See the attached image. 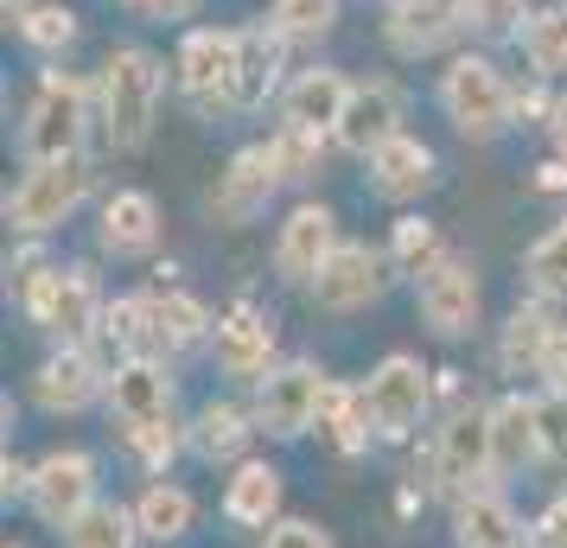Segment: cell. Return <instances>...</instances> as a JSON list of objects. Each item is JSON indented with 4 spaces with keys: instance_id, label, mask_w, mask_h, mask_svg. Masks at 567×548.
Listing matches in <instances>:
<instances>
[{
    "instance_id": "obj_36",
    "label": "cell",
    "mask_w": 567,
    "mask_h": 548,
    "mask_svg": "<svg viewBox=\"0 0 567 548\" xmlns=\"http://www.w3.org/2000/svg\"><path fill=\"white\" fill-rule=\"evenodd\" d=\"M446 256V242L427 217H395V230H389V261L402 268V275H427L434 261Z\"/></svg>"
},
{
    "instance_id": "obj_3",
    "label": "cell",
    "mask_w": 567,
    "mask_h": 548,
    "mask_svg": "<svg viewBox=\"0 0 567 548\" xmlns=\"http://www.w3.org/2000/svg\"><path fill=\"white\" fill-rule=\"evenodd\" d=\"M20 307L32 313V325H45L58 344H90L103 332V293H96V275L90 268H58L45 261L39 275L20 281Z\"/></svg>"
},
{
    "instance_id": "obj_48",
    "label": "cell",
    "mask_w": 567,
    "mask_h": 548,
    "mask_svg": "<svg viewBox=\"0 0 567 548\" xmlns=\"http://www.w3.org/2000/svg\"><path fill=\"white\" fill-rule=\"evenodd\" d=\"M0 7H7V20H27V13L39 7V0H0Z\"/></svg>"
},
{
    "instance_id": "obj_31",
    "label": "cell",
    "mask_w": 567,
    "mask_h": 548,
    "mask_svg": "<svg viewBox=\"0 0 567 548\" xmlns=\"http://www.w3.org/2000/svg\"><path fill=\"white\" fill-rule=\"evenodd\" d=\"M319 427H326V441L338 446V453H363L370 446V402H363V390H344V383H326V402H319Z\"/></svg>"
},
{
    "instance_id": "obj_25",
    "label": "cell",
    "mask_w": 567,
    "mask_h": 548,
    "mask_svg": "<svg viewBox=\"0 0 567 548\" xmlns=\"http://www.w3.org/2000/svg\"><path fill=\"white\" fill-rule=\"evenodd\" d=\"M224 517L243 523V529H268L281 517V472L268 459H243L236 478L224 485Z\"/></svg>"
},
{
    "instance_id": "obj_4",
    "label": "cell",
    "mask_w": 567,
    "mask_h": 548,
    "mask_svg": "<svg viewBox=\"0 0 567 548\" xmlns=\"http://www.w3.org/2000/svg\"><path fill=\"white\" fill-rule=\"evenodd\" d=\"M236 71H243V32L198 27L179 39L173 58V83L198 115H230L236 108Z\"/></svg>"
},
{
    "instance_id": "obj_38",
    "label": "cell",
    "mask_w": 567,
    "mask_h": 548,
    "mask_svg": "<svg viewBox=\"0 0 567 548\" xmlns=\"http://www.w3.org/2000/svg\"><path fill=\"white\" fill-rule=\"evenodd\" d=\"M128 446H134V459H141L147 472H166L173 459H179V446H192V434H179V427H173V415H159V421L128 427Z\"/></svg>"
},
{
    "instance_id": "obj_45",
    "label": "cell",
    "mask_w": 567,
    "mask_h": 548,
    "mask_svg": "<svg viewBox=\"0 0 567 548\" xmlns=\"http://www.w3.org/2000/svg\"><path fill=\"white\" fill-rule=\"evenodd\" d=\"M536 192H567V159H542V173H536Z\"/></svg>"
},
{
    "instance_id": "obj_28",
    "label": "cell",
    "mask_w": 567,
    "mask_h": 548,
    "mask_svg": "<svg viewBox=\"0 0 567 548\" xmlns=\"http://www.w3.org/2000/svg\"><path fill=\"white\" fill-rule=\"evenodd\" d=\"M281 32L268 27H243V71H236V108H261L268 90L281 83Z\"/></svg>"
},
{
    "instance_id": "obj_40",
    "label": "cell",
    "mask_w": 567,
    "mask_h": 548,
    "mask_svg": "<svg viewBox=\"0 0 567 548\" xmlns=\"http://www.w3.org/2000/svg\"><path fill=\"white\" fill-rule=\"evenodd\" d=\"M523 0H465V27L485 32V39H504V32H523Z\"/></svg>"
},
{
    "instance_id": "obj_13",
    "label": "cell",
    "mask_w": 567,
    "mask_h": 548,
    "mask_svg": "<svg viewBox=\"0 0 567 548\" xmlns=\"http://www.w3.org/2000/svg\"><path fill=\"white\" fill-rule=\"evenodd\" d=\"M465 27V0H389L383 39L395 58H434L446 52Z\"/></svg>"
},
{
    "instance_id": "obj_6",
    "label": "cell",
    "mask_w": 567,
    "mask_h": 548,
    "mask_svg": "<svg viewBox=\"0 0 567 548\" xmlns=\"http://www.w3.org/2000/svg\"><path fill=\"white\" fill-rule=\"evenodd\" d=\"M414 307L427 319V332L446 344H460L478 332V313H485V288H478V268L465 256H446L427 268V275H414Z\"/></svg>"
},
{
    "instance_id": "obj_32",
    "label": "cell",
    "mask_w": 567,
    "mask_h": 548,
    "mask_svg": "<svg viewBox=\"0 0 567 548\" xmlns=\"http://www.w3.org/2000/svg\"><path fill=\"white\" fill-rule=\"evenodd\" d=\"M555 339V319H548V307H516L511 319H504V344H497V364L511 370H536L542 364V344Z\"/></svg>"
},
{
    "instance_id": "obj_41",
    "label": "cell",
    "mask_w": 567,
    "mask_h": 548,
    "mask_svg": "<svg viewBox=\"0 0 567 548\" xmlns=\"http://www.w3.org/2000/svg\"><path fill=\"white\" fill-rule=\"evenodd\" d=\"M536 427H542V459H567V390L536 395Z\"/></svg>"
},
{
    "instance_id": "obj_10",
    "label": "cell",
    "mask_w": 567,
    "mask_h": 548,
    "mask_svg": "<svg viewBox=\"0 0 567 548\" xmlns=\"http://www.w3.org/2000/svg\"><path fill=\"white\" fill-rule=\"evenodd\" d=\"M326 370L293 358V364H275L256 383V427L268 441H300L307 427H319V402H326Z\"/></svg>"
},
{
    "instance_id": "obj_20",
    "label": "cell",
    "mask_w": 567,
    "mask_h": 548,
    "mask_svg": "<svg viewBox=\"0 0 567 548\" xmlns=\"http://www.w3.org/2000/svg\"><path fill=\"white\" fill-rule=\"evenodd\" d=\"M344 103H351V77L332 71V64H312L281 90V122L307 134H338L344 122Z\"/></svg>"
},
{
    "instance_id": "obj_5",
    "label": "cell",
    "mask_w": 567,
    "mask_h": 548,
    "mask_svg": "<svg viewBox=\"0 0 567 548\" xmlns=\"http://www.w3.org/2000/svg\"><path fill=\"white\" fill-rule=\"evenodd\" d=\"M83 134H90V90L64 71H45L39 77V96L27 108V128H20V147H27L32 166L45 159H78Z\"/></svg>"
},
{
    "instance_id": "obj_33",
    "label": "cell",
    "mask_w": 567,
    "mask_h": 548,
    "mask_svg": "<svg viewBox=\"0 0 567 548\" xmlns=\"http://www.w3.org/2000/svg\"><path fill=\"white\" fill-rule=\"evenodd\" d=\"M64 542H71V548H134V542H141V529H134V510L96 497V504L64 529Z\"/></svg>"
},
{
    "instance_id": "obj_9",
    "label": "cell",
    "mask_w": 567,
    "mask_h": 548,
    "mask_svg": "<svg viewBox=\"0 0 567 548\" xmlns=\"http://www.w3.org/2000/svg\"><path fill=\"white\" fill-rule=\"evenodd\" d=\"M83 192H90V166H83V154L27 166V179L7 192V224H13L20 236H45L83 205Z\"/></svg>"
},
{
    "instance_id": "obj_29",
    "label": "cell",
    "mask_w": 567,
    "mask_h": 548,
    "mask_svg": "<svg viewBox=\"0 0 567 548\" xmlns=\"http://www.w3.org/2000/svg\"><path fill=\"white\" fill-rule=\"evenodd\" d=\"M147 319H154V351H192V344H205L217 325L210 313L192 300V293H147Z\"/></svg>"
},
{
    "instance_id": "obj_44",
    "label": "cell",
    "mask_w": 567,
    "mask_h": 548,
    "mask_svg": "<svg viewBox=\"0 0 567 548\" xmlns=\"http://www.w3.org/2000/svg\"><path fill=\"white\" fill-rule=\"evenodd\" d=\"M529 529H536V548H567V497H555Z\"/></svg>"
},
{
    "instance_id": "obj_42",
    "label": "cell",
    "mask_w": 567,
    "mask_h": 548,
    "mask_svg": "<svg viewBox=\"0 0 567 548\" xmlns=\"http://www.w3.org/2000/svg\"><path fill=\"white\" fill-rule=\"evenodd\" d=\"M261 548H332V536L307 517H275L261 529Z\"/></svg>"
},
{
    "instance_id": "obj_50",
    "label": "cell",
    "mask_w": 567,
    "mask_h": 548,
    "mask_svg": "<svg viewBox=\"0 0 567 548\" xmlns=\"http://www.w3.org/2000/svg\"><path fill=\"white\" fill-rule=\"evenodd\" d=\"M561 236H567V217H561Z\"/></svg>"
},
{
    "instance_id": "obj_47",
    "label": "cell",
    "mask_w": 567,
    "mask_h": 548,
    "mask_svg": "<svg viewBox=\"0 0 567 548\" xmlns=\"http://www.w3.org/2000/svg\"><path fill=\"white\" fill-rule=\"evenodd\" d=\"M548 128H555V154L567 159V103H555V122H548Z\"/></svg>"
},
{
    "instance_id": "obj_49",
    "label": "cell",
    "mask_w": 567,
    "mask_h": 548,
    "mask_svg": "<svg viewBox=\"0 0 567 548\" xmlns=\"http://www.w3.org/2000/svg\"><path fill=\"white\" fill-rule=\"evenodd\" d=\"M7 548H27V542H7Z\"/></svg>"
},
{
    "instance_id": "obj_30",
    "label": "cell",
    "mask_w": 567,
    "mask_h": 548,
    "mask_svg": "<svg viewBox=\"0 0 567 548\" xmlns=\"http://www.w3.org/2000/svg\"><path fill=\"white\" fill-rule=\"evenodd\" d=\"M516 39H523V58H529L536 77H567V0L536 7Z\"/></svg>"
},
{
    "instance_id": "obj_34",
    "label": "cell",
    "mask_w": 567,
    "mask_h": 548,
    "mask_svg": "<svg viewBox=\"0 0 567 548\" xmlns=\"http://www.w3.org/2000/svg\"><path fill=\"white\" fill-rule=\"evenodd\" d=\"M338 7L344 0H275L268 7V27L281 32L287 45H312V39H326L338 27Z\"/></svg>"
},
{
    "instance_id": "obj_19",
    "label": "cell",
    "mask_w": 567,
    "mask_h": 548,
    "mask_svg": "<svg viewBox=\"0 0 567 548\" xmlns=\"http://www.w3.org/2000/svg\"><path fill=\"white\" fill-rule=\"evenodd\" d=\"M109 415L122 421V427H141V421H159L173 415V370L159 364V358H122V364L109 370Z\"/></svg>"
},
{
    "instance_id": "obj_1",
    "label": "cell",
    "mask_w": 567,
    "mask_h": 548,
    "mask_svg": "<svg viewBox=\"0 0 567 548\" xmlns=\"http://www.w3.org/2000/svg\"><path fill=\"white\" fill-rule=\"evenodd\" d=\"M159 96H166V71L147 45H115L103 64V134L109 147H147V134L159 122Z\"/></svg>"
},
{
    "instance_id": "obj_26",
    "label": "cell",
    "mask_w": 567,
    "mask_h": 548,
    "mask_svg": "<svg viewBox=\"0 0 567 548\" xmlns=\"http://www.w3.org/2000/svg\"><path fill=\"white\" fill-rule=\"evenodd\" d=\"M261 427H256V415H243L236 402H205L198 409V421H192V453L198 459H243L249 453V441H256Z\"/></svg>"
},
{
    "instance_id": "obj_27",
    "label": "cell",
    "mask_w": 567,
    "mask_h": 548,
    "mask_svg": "<svg viewBox=\"0 0 567 548\" xmlns=\"http://www.w3.org/2000/svg\"><path fill=\"white\" fill-rule=\"evenodd\" d=\"M192 523H198V504H192V492L185 485H166V478H154L147 492H141V504H134V529H141V542H179V536H192Z\"/></svg>"
},
{
    "instance_id": "obj_24",
    "label": "cell",
    "mask_w": 567,
    "mask_h": 548,
    "mask_svg": "<svg viewBox=\"0 0 567 548\" xmlns=\"http://www.w3.org/2000/svg\"><path fill=\"white\" fill-rule=\"evenodd\" d=\"M491 446H497V472L536 466L542 459L536 395H504V402H491Z\"/></svg>"
},
{
    "instance_id": "obj_18",
    "label": "cell",
    "mask_w": 567,
    "mask_h": 548,
    "mask_svg": "<svg viewBox=\"0 0 567 548\" xmlns=\"http://www.w3.org/2000/svg\"><path fill=\"white\" fill-rule=\"evenodd\" d=\"M395 134H409L402 128V90L383 77H370V83H351V103H344V122H338V147L344 154H358L370 159L383 141H395Z\"/></svg>"
},
{
    "instance_id": "obj_46",
    "label": "cell",
    "mask_w": 567,
    "mask_h": 548,
    "mask_svg": "<svg viewBox=\"0 0 567 548\" xmlns=\"http://www.w3.org/2000/svg\"><path fill=\"white\" fill-rule=\"evenodd\" d=\"M128 7H141V13H166V20H173V13H192L198 0H128Z\"/></svg>"
},
{
    "instance_id": "obj_2",
    "label": "cell",
    "mask_w": 567,
    "mask_h": 548,
    "mask_svg": "<svg viewBox=\"0 0 567 548\" xmlns=\"http://www.w3.org/2000/svg\"><path fill=\"white\" fill-rule=\"evenodd\" d=\"M440 108H446V122L465 134V141H497V134L516 128V96L504 71L478 52H460L446 71H440Z\"/></svg>"
},
{
    "instance_id": "obj_15",
    "label": "cell",
    "mask_w": 567,
    "mask_h": 548,
    "mask_svg": "<svg viewBox=\"0 0 567 548\" xmlns=\"http://www.w3.org/2000/svg\"><path fill=\"white\" fill-rule=\"evenodd\" d=\"M96 395H109V376L90 358V344H58L52 358L32 370V402L45 415H83Z\"/></svg>"
},
{
    "instance_id": "obj_14",
    "label": "cell",
    "mask_w": 567,
    "mask_h": 548,
    "mask_svg": "<svg viewBox=\"0 0 567 548\" xmlns=\"http://www.w3.org/2000/svg\"><path fill=\"white\" fill-rule=\"evenodd\" d=\"M332 249H338V217H332V205H293L287 210V224H281V236H275V275L281 281H293V288H312V275L332 261Z\"/></svg>"
},
{
    "instance_id": "obj_35",
    "label": "cell",
    "mask_w": 567,
    "mask_h": 548,
    "mask_svg": "<svg viewBox=\"0 0 567 548\" xmlns=\"http://www.w3.org/2000/svg\"><path fill=\"white\" fill-rule=\"evenodd\" d=\"M523 281H529L536 300H567V236H561V224L529 242V256H523Z\"/></svg>"
},
{
    "instance_id": "obj_37",
    "label": "cell",
    "mask_w": 567,
    "mask_h": 548,
    "mask_svg": "<svg viewBox=\"0 0 567 548\" xmlns=\"http://www.w3.org/2000/svg\"><path fill=\"white\" fill-rule=\"evenodd\" d=\"M319 141H326V134L287 128V122L268 134V154H275V166H281V185H300V179H312V173H319V154H326Z\"/></svg>"
},
{
    "instance_id": "obj_43",
    "label": "cell",
    "mask_w": 567,
    "mask_h": 548,
    "mask_svg": "<svg viewBox=\"0 0 567 548\" xmlns=\"http://www.w3.org/2000/svg\"><path fill=\"white\" fill-rule=\"evenodd\" d=\"M536 376L548 383V390H567V325H555V339L542 344V364Z\"/></svg>"
},
{
    "instance_id": "obj_12",
    "label": "cell",
    "mask_w": 567,
    "mask_h": 548,
    "mask_svg": "<svg viewBox=\"0 0 567 548\" xmlns=\"http://www.w3.org/2000/svg\"><path fill=\"white\" fill-rule=\"evenodd\" d=\"M275 192H281V166H275L268 141H261V147L230 154V166H224V173H217V185H210L205 210L217 217V224L243 230V224H256L261 210H268V198H275Z\"/></svg>"
},
{
    "instance_id": "obj_8",
    "label": "cell",
    "mask_w": 567,
    "mask_h": 548,
    "mask_svg": "<svg viewBox=\"0 0 567 548\" xmlns=\"http://www.w3.org/2000/svg\"><path fill=\"white\" fill-rule=\"evenodd\" d=\"M497 478V446H491V409H453L434 441V485L453 504L485 492Z\"/></svg>"
},
{
    "instance_id": "obj_22",
    "label": "cell",
    "mask_w": 567,
    "mask_h": 548,
    "mask_svg": "<svg viewBox=\"0 0 567 548\" xmlns=\"http://www.w3.org/2000/svg\"><path fill=\"white\" fill-rule=\"evenodd\" d=\"M453 542L460 548H536V529L516 517L497 492H472L453 504Z\"/></svg>"
},
{
    "instance_id": "obj_17",
    "label": "cell",
    "mask_w": 567,
    "mask_h": 548,
    "mask_svg": "<svg viewBox=\"0 0 567 548\" xmlns=\"http://www.w3.org/2000/svg\"><path fill=\"white\" fill-rule=\"evenodd\" d=\"M383 256L370 249V242H338L332 261L312 275V307H326V313H358V307H370L377 293H383Z\"/></svg>"
},
{
    "instance_id": "obj_7",
    "label": "cell",
    "mask_w": 567,
    "mask_h": 548,
    "mask_svg": "<svg viewBox=\"0 0 567 548\" xmlns=\"http://www.w3.org/2000/svg\"><path fill=\"white\" fill-rule=\"evenodd\" d=\"M363 402H370V427H377V441H409L421 415H427V402H434V370L409 358V351H389L383 364L370 370V383H363Z\"/></svg>"
},
{
    "instance_id": "obj_21",
    "label": "cell",
    "mask_w": 567,
    "mask_h": 548,
    "mask_svg": "<svg viewBox=\"0 0 567 548\" xmlns=\"http://www.w3.org/2000/svg\"><path fill=\"white\" fill-rule=\"evenodd\" d=\"M363 166H370L363 179H370V192H377L383 205H409V198H421V192L434 185V147H427V141H414V134L383 141Z\"/></svg>"
},
{
    "instance_id": "obj_16",
    "label": "cell",
    "mask_w": 567,
    "mask_h": 548,
    "mask_svg": "<svg viewBox=\"0 0 567 548\" xmlns=\"http://www.w3.org/2000/svg\"><path fill=\"white\" fill-rule=\"evenodd\" d=\"M210 351H217V370H224V376L261 383V376L275 370V319L261 313V307H249V300H236L230 313L217 319Z\"/></svg>"
},
{
    "instance_id": "obj_11",
    "label": "cell",
    "mask_w": 567,
    "mask_h": 548,
    "mask_svg": "<svg viewBox=\"0 0 567 548\" xmlns=\"http://www.w3.org/2000/svg\"><path fill=\"white\" fill-rule=\"evenodd\" d=\"M32 517L45 523V529H71V523L96 504V459L90 453H78V446H58V453H45L39 466H32Z\"/></svg>"
},
{
    "instance_id": "obj_23",
    "label": "cell",
    "mask_w": 567,
    "mask_h": 548,
    "mask_svg": "<svg viewBox=\"0 0 567 548\" xmlns=\"http://www.w3.org/2000/svg\"><path fill=\"white\" fill-rule=\"evenodd\" d=\"M159 242V205H154V192H109L103 198V249L115 261H134V256H147Z\"/></svg>"
},
{
    "instance_id": "obj_39",
    "label": "cell",
    "mask_w": 567,
    "mask_h": 548,
    "mask_svg": "<svg viewBox=\"0 0 567 548\" xmlns=\"http://www.w3.org/2000/svg\"><path fill=\"white\" fill-rule=\"evenodd\" d=\"M20 39H27L32 52H64V45L78 39V13L58 7V0H39L27 20H20Z\"/></svg>"
}]
</instances>
